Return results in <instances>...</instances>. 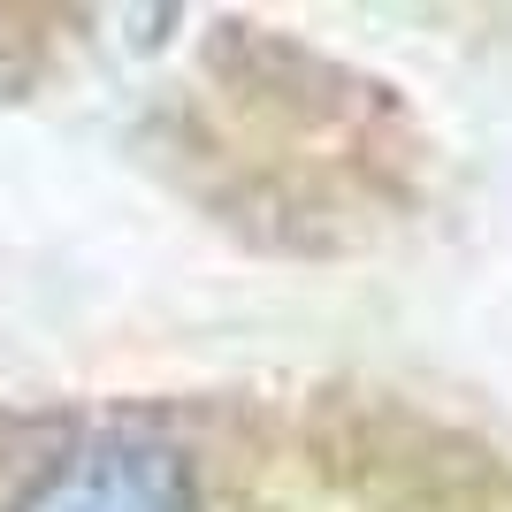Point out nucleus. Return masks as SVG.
I'll return each instance as SVG.
<instances>
[{"mask_svg":"<svg viewBox=\"0 0 512 512\" xmlns=\"http://www.w3.org/2000/svg\"><path fill=\"white\" fill-rule=\"evenodd\" d=\"M8 512H199L184 459L146 436H92L46 459Z\"/></svg>","mask_w":512,"mask_h":512,"instance_id":"nucleus-1","label":"nucleus"}]
</instances>
